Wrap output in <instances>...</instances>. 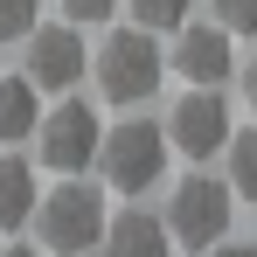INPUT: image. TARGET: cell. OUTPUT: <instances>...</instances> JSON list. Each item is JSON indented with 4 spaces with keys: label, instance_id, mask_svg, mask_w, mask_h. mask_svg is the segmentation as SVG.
Returning a JSON list of instances; mask_svg holds the SVG:
<instances>
[{
    "label": "cell",
    "instance_id": "obj_18",
    "mask_svg": "<svg viewBox=\"0 0 257 257\" xmlns=\"http://www.w3.org/2000/svg\"><path fill=\"white\" fill-rule=\"evenodd\" d=\"M243 97H250V111H257V56L243 63Z\"/></svg>",
    "mask_w": 257,
    "mask_h": 257
},
{
    "label": "cell",
    "instance_id": "obj_2",
    "mask_svg": "<svg viewBox=\"0 0 257 257\" xmlns=\"http://www.w3.org/2000/svg\"><path fill=\"white\" fill-rule=\"evenodd\" d=\"M167 125H153V118H125V125H111L97 139V167L104 181L118 188V195H146L160 174H167Z\"/></svg>",
    "mask_w": 257,
    "mask_h": 257
},
{
    "label": "cell",
    "instance_id": "obj_4",
    "mask_svg": "<svg viewBox=\"0 0 257 257\" xmlns=\"http://www.w3.org/2000/svg\"><path fill=\"white\" fill-rule=\"evenodd\" d=\"M229 209H236L229 181H215V174H188V181L167 195V236L181 243V250H215V243L229 236Z\"/></svg>",
    "mask_w": 257,
    "mask_h": 257
},
{
    "label": "cell",
    "instance_id": "obj_13",
    "mask_svg": "<svg viewBox=\"0 0 257 257\" xmlns=\"http://www.w3.org/2000/svg\"><path fill=\"white\" fill-rule=\"evenodd\" d=\"M188 7H195V0H132V21L160 35V28H181V21H188Z\"/></svg>",
    "mask_w": 257,
    "mask_h": 257
},
{
    "label": "cell",
    "instance_id": "obj_17",
    "mask_svg": "<svg viewBox=\"0 0 257 257\" xmlns=\"http://www.w3.org/2000/svg\"><path fill=\"white\" fill-rule=\"evenodd\" d=\"M209 257H257V243H215Z\"/></svg>",
    "mask_w": 257,
    "mask_h": 257
},
{
    "label": "cell",
    "instance_id": "obj_6",
    "mask_svg": "<svg viewBox=\"0 0 257 257\" xmlns=\"http://www.w3.org/2000/svg\"><path fill=\"white\" fill-rule=\"evenodd\" d=\"M35 139H42V167H56V174H84L90 160H97L104 125H97V111H90V104H56L42 125H35Z\"/></svg>",
    "mask_w": 257,
    "mask_h": 257
},
{
    "label": "cell",
    "instance_id": "obj_10",
    "mask_svg": "<svg viewBox=\"0 0 257 257\" xmlns=\"http://www.w3.org/2000/svg\"><path fill=\"white\" fill-rule=\"evenodd\" d=\"M35 125H42V90H35V77H0V146L28 139Z\"/></svg>",
    "mask_w": 257,
    "mask_h": 257
},
{
    "label": "cell",
    "instance_id": "obj_16",
    "mask_svg": "<svg viewBox=\"0 0 257 257\" xmlns=\"http://www.w3.org/2000/svg\"><path fill=\"white\" fill-rule=\"evenodd\" d=\"M111 14H118V0H63V21H77V28L84 21H111Z\"/></svg>",
    "mask_w": 257,
    "mask_h": 257
},
{
    "label": "cell",
    "instance_id": "obj_15",
    "mask_svg": "<svg viewBox=\"0 0 257 257\" xmlns=\"http://www.w3.org/2000/svg\"><path fill=\"white\" fill-rule=\"evenodd\" d=\"M215 21L229 35H257V0H215Z\"/></svg>",
    "mask_w": 257,
    "mask_h": 257
},
{
    "label": "cell",
    "instance_id": "obj_1",
    "mask_svg": "<svg viewBox=\"0 0 257 257\" xmlns=\"http://www.w3.org/2000/svg\"><path fill=\"white\" fill-rule=\"evenodd\" d=\"M104 195L97 188H84V181H63L56 195H42L35 202V229H42V250L49 257H84L104 243Z\"/></svg>",
    "mask_w": 257,
    "mask_h": 257
},
{
    "label": "cell",
    "instance_id": "obj_11",
    "mask_svg": "<svg viewBox=\"0 0 257 257\" xmlns=\"http://www.w3.org/2000/svg\"><path fill=\"white\" fill-rule=\"evenodd\" d=\"M35 174L28 160H0V229H21V222H35Z\"/></svg>",
    "mask_w": 257,
    "mask_h": 257
},
{
    "label": "cell",
    "instance_id": "obj_9",
    "mask_svg": "<svg viewBox=\"0 0 257 257\" xmlns=\"http://www.w3.org/2000/svg\"><path fill=\"white\" fill-rule=\"evenodd\" d=\"M104 257H174V236H167V215H111L104 222Z\"/></svg>",
    "mask_w": 257,
    "mask_h": 257
},
{
    "label": "cell",
    "instance_id": "obj_19",
    "mask_svg": "<svg viewBox=\"0 0 257 257\" xmlns=\"http://www.w3.org/2000/svg\"><path fill=\"white\" fill-rule=\"evenodd\" d=\"M0 257H42V250H21V243H14V250H0Z\"/></svg>",
    "mask_w": 257,
    "mask_h": 257
},
{
    "label": "cell",
    "instance_id": "obj_14",
    "mask_svg": "<svg viewBox=\"0 0 257 257\" xmlns=\"http://www.w3.org/2000/svg\"><path fill=\"white\" fill-rule=\"evenodd\" d=\"M35 7H42V0H0V42H28Z\"/></svg>",
    "mask_w": 257,
    "mask_h": 257
},
{
    "label": "cell",
    "instance_id": "obj_3",
    "mask_svg": "<svg viewBox=\"0 0 257 257\" xmlns=\"http://www.w3.org/2000/svg\"><path fill=\"white\" fill-rule=\"evenodd\" d=\"M167 77V56L153 42V28H118L111 42L97 49V90L111 104H146Z\"/></svg>",
    "mask_w": 257,
    "mask_h": 257
},
{
    "label": "cell",
    "instance_id": "obj_8",
    "mask_svg": "<svg viewBox=\"0 0 257 257\" xmlns=\"http://www.w3.org/2000/svg\"><path fill=\"white\" fill-rule=\"evenodd\" d=\"M174 70H181L188 84H222V77L236 70V56H229V28H222V21H215V28H195V21H181Z\"/></svg>",
    "mask_w": 257,
    "mask_h": 257
},
{
    "label": "cell",
    "instance_id": "obj_5",
    "mask_svg": "<svg viewBox=\"0 0 257 257\" xmlns=\"http://www.w3.org/2000/svg\"><path fill=\"white\" fill-rule=\"evenodd\" d=\"M229 132H236V125H229V104H222V90H215V84H195V90L167 111V146H174V153H188V160L222 153Z\"/></svg>",
    "mask_w": 257,
    "mask_h": 257
},
{
    "label": "cell",
    "instance_id": "obj_7",
    "mask_svg": "<svg viewBox=\"0 0 257 257\" xmlns=\"http://www.w3.org/2000/svg\"><path fill=\"white\" fill-rule=\"evenodd\" d=\"M28 77H35V90H77V77H84L77 21H63V28H28Z\"/></svg>",
    "mask_w": 257,
    "mask_h": 257
},
{
    "label": "cell",
    "instance_id": "obj_12",
    "mask_svg": "<svg viewBox=\"0 0 257 257\" xmlns=\"http://www.w3.org/2000/svg\"><path fill=\"white\" fill-rule=\"evenodd\" d=\"M222 153H229V174H222V181H229V195L257 202V125H250V132H229V146H222Z\"/></svg>",
    "mask_w": 257,
    "mask_h": 257
}]
</instances>
